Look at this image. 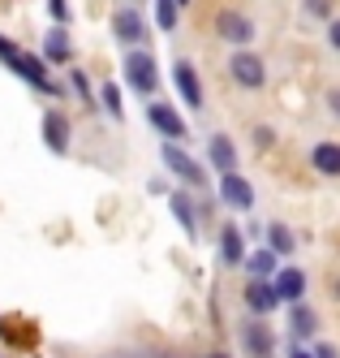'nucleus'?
I'll return each instance as SVG.
<instances>
[{"label":"nucleus","mask_w":340,"mask_h":358,"mask_svg":"<svg viewBox=\"0 0 340 358\" xmlns=\"http://www.w3.org/2000/svg\"><path fill=\"white\" fill-rule=\"evenodd\" d=\"M310 169L319 177H340V143H315L310 147Z\"/></svg>","instance_id":"nucleus-17"},{"label":"nucleus","mask_w":340,"mask_h":358,"mask_svg":"<svg viewBox=\"0 0 340 358\" xmlns=\"http://www.w3.org/2000/svg\"><path fill=\"white\" fill-rule=\"evenodd\" d=\"M43 147L52 151V156H65V151H69V121L57 108L43 113Z\"/></svg>","instance_id":"nucleus-13"},{"label":"nucleus","mask_w":340,"mask_h":358,"mask_svg":"<svg viewBox=\"0 0 340 358\" xmlns=\"http://www.w3.org/2000/svg\"><path fill=\"white\" fill-rule=\"evenodd\" d=\"M228 78L246 91H258V87H267V61L258 52H250V48H237L228 57Z\"/></svg>","instance_id":"nucleus-4"},{"label":"nucleus","mask_w":340,"mask_h":358,"mask_svg":"<svg viewBox=\"0 0 340 358\" xmlns=\"http://www.w3.org/2000/svg\"><path fill=\"white\" fill-rule=\"evenodd\" d=\"M246 272H250V280H272L276 272H280V259L267 250V246H258V250H250L246 255V264H242Z\"/></svg>","instance_id":"nucleus-21"},{"label":"nucleus","mask_w":340,"mask_h":358,"mask_svg":"<svg viewBox=\"0 0 340 358\" xmlns=\"http://www.w3.org/2000/svg\"><path fill=\"white\" fill-rule=\"evenodd\" d=\"M315 358H340V350H336V345H327V341H323V345H315Z\"/></svg>","instance_id":"nucleus-29"},{"label":"nucleus","mask_w":340,"mask_h":358,"mask_svg":"<svg viewBox=\"0 0 340 358\" xmlns=\"http://www.w3.org/2000/svg\"><path fill=\"white\" fill-rule=\"evenodd\" d=\"M246 306H250V320H267L276 306H280V294L272 280H246Z\"/></svg>","instance_id":"nucleus-8"},{"label":"nucleus","mask_w":340,"mask_h":358,"mask_svg":"<svg viewBox=\"0 0 340 358\" xmlns=\"http://www.w3.org/2000/svg\"><path fill=\"white\" fill-rule=\"evenodd\" d=\"M263 238H267L263 246L276 255V259H284V255H293V250H297V238H293V229L284 224V220H272V224L263 229Z\"/></svg>","instance_id":"nucleus-18"},{"label":"nucleus","mask_w":340,"mask_h":358,"mask_svg":"<svg viewBox=\"0 0 340 358\" xmlns=\"http://www.w3.org/2000/svg\"><path fill=\"white\" fill-rule=\"evenodd\" d=\"M129 5H134V0H129Z\"/></svg>","instance_id":"nucleus-34"},{"label":"nucleus","mask_w":340,"mask_h":358,"mask_svg":"<svg viewBox=\"0 0 340 358\" xmlns=\"http://www.w3.org/2000/svg\"><path fill=\"white\" fill-rule=\"evenodd\" d=\"M69 87H73V95L82 99V104L95 108V91H91V83H87V73H82V69H73V73H69Z\"/></svg>","instance_id":"nucleus-24"},{"label":"nucleus","mask_w":340,"mask_h":358,"mask_svg":"<svg viewBox=\"0 0 340 358\" xmlns=\"http://www.w3.org/2000/svg\"><path fill=\"white\" fill-rule=\"evenodd\" d=\"M272 285H276V294H280L284 306H289V302H302V298H306V272H302V268H280V272L272 276Z\"/></svg>","instance_id":"nucleus-14"},{"label":"nucleus","mask_w":340,"mask_h":358,"mask_svg":"<svg viewBox=\"0 0 340 358\" xmlns=\"http://www.w3.org/2000/svg\"><path fill=\"white\" fill-rule=\"evenodd\" d=\"M327 43L340 52V17H332V22H327Z\"/></svg>","instance_id":"nucleus-27"},{"label":"nucleus","mask_w":340,"mask_h":358,"mask_svg":"<svg viewBox=\"0 0 340 358\" xmlns=\"http://www.w3.org/2000/svg\"><path fill=\"white\" fill-rule=\"evenodd\" d=\"M172 87H177V95L186 99L190 108H202V83H198V69L190 61H177L172 65Z\"/></svg>","instance_id":"nucleus-11"},{"label":"nucleus","mask_w":340,"mask_h":358,"mask_svg":"<svg viewBox=\"0 0 340 358\" xmlns=\"http://www.w3.org/2000/svg\"><path fill=\"white\" fill-rule=\"evenodd\" d=\"M302 9H306L310 17H319V22H332V17H336L332 0H302Z\"/></svg>","instance_id":"nucleus-25"},{"label":"nucleus","mask_w":340,"mask_h":358,"mask_svg":"<svg viewBox=\"0 0 340 358\" xmlns=\"http://www.w3.org/2000/svg\"><path fill=\"white\" fill-rule=\"evenodd\" d=\"M168 212L181 220V229H186L190 238H198V212H194V199H190L186 190H172V194H168Z\"/></svg>","instance_id":"nucleus-20"},{"label":"nucleus","mask_w":340,"mask_h":358,"mask_svg":"<svg viewBox=\"0 0 340 358\" xmlns=\"http://www.w3.org/2000/svg\"><path fill=\"white\" fill-rule=\"evenodd\" d=\"M121 69H125L129 91H138V95H155V87H160V65H155V57L147 52V48H129L125 61H121Z\"/></svg>","instance_id":"nucleus-2"},{"label":"nucleus","mask_w":340,"mask_h":358,"mask_svg":"<svg viewBox=\"0 0 340 358\" xmlns=\"http://www.w3.org/2000/svg\"><path fill=\"white\" fill-rule=\"evenodd\" d=\"M220 259L228 268H242L246 264V229H237V224H224L220 229Z\"/></svg>","instance_id":"nucleus-15"},{"label":"nucleus","mask_w":340,"mask_h":358,"mask_svg":"<svg viewBox=\"0 0 340 358\" xmlns=\"http://www.w3.org/2000/svg\"><path fill=\"white\" fill-rule=\"evenodd\" d=\"M112 35L125 43V52L129 48H142V39H147V27H142V13L129 5V9H117L112 13Z\"/></svg>","instance_id":"nucleus-9"},{"label":"nucleus","mask_w":340,"mask_h":358,"mask_svg":"<svg viewBox=\"0 0 340 358\" xmlns=\"http://www.w3.org/2000/svg\"><path fill=\"white\" fill-rule=\"evenodd\" d=\"M336 298H340V276H336Z\"/></svg>","instance_id":"nucleus-32"},{"label":"nucleus","mask_w":340,"mask_h":358,"mask_svg":"<svg viewBox=\"0 0 340 358\" xmlns=\"http://www.w3.org/2000/svg\"><path fill=\"white\" fill-rule=\"evenodd\" d=\"M177 22H181L177 0H155V27H160V31H177Z\"/></svg>","instance_id":"nucleus-23"},{"label":"nucleus","mask_w":340,"mask_h":358,"mask_svg":"<svg viewBox=\"0 0 340 358\" xmlns=\"http://www.w3.org/2000/svg\"><path fill=\"white\" fill-rule=\"evenodd\" d=\"M186 5H190V0H177V9H186Z\"/></svg>","instance_id":"nucleus-31"},{"label":"nucleus","mask_w":340,"mask_h":358,"mask_svg":"<svg viewBox=\"0 0 340 358\" xmlns=\"http://www.w3.org/2000/svg\"><path fill=\"white\" fill-rule=\"evenodd\" d=\"M73 48H69V31L65 27H52L43 35V65H69Z\"/></svg>","instance_id":"nucleus-16"},{"label":"nucleus","mask_w":340,"mask_h":358,"mask_svg":"<svg viewBox=\"0 0 340 358\" xmlns=\"http://www.w3.org/2000/svg\"><path fill=\"white\" fill-rule=\"evenodd\" d=\"M99 104H103V113H108L112 121L125 117V99H121V87H117V83H103V87H99Z\"/></svg>","instance_id":"nucleus-22"},{"label":"nucleus","mask_w":340,"mask_h":358,"mask_svg":"<svg viewBox=\"0 0 340 358\" xmlns=\"http://www.w3.org/2000/svg\"><path fill=\"white\" fill-rule=\"evenodd\" d=\"M160 160H164V169H168L172 177H181L186 186H194V190H202V186H207V169L190 156L186 147H177V143H160Z\"/></svg>","instance_id":"nucleus-3"},{"label":"nucleus","mask_w":340,"mask_h":358,"mask_svg":"<svg viewBox=\"0 0 340 358\" xmlns=\"http://www.w3.org/2000/svg\"><path fill=\"white\" fill-rule=\"evenodd\" d=\"M289 358H315V350H306L302 341H293V345H289Z\"/></svg>","instance_id":"nucleus-28"},{"label":"nucleus","mask_w":340,"mask_h":358,"mask_svg":"<svg viewBox=\"0 0 340 358\" xmlns=\"http://www.w3.org/2000/svg\"><path fill=\"white\" fill-rule=\"evenodd\" d=\"M207 164H212L220 177L237 173V147H232L228 134H212V138H207Z\"/></svg>","instance_id":"nucleus-12"},{"label":"nucleus","mask_w":340,"mask_h":358,"mask_svg":"<svg viewBox=\"0 0 340 358\" xmlns=\"http://www.w3.org/2000/svg\"><path fill=\"white\" fill-rule=\"evenodd\" d=\"M147 121L155 125V130H160V138L164 143H186L190 138V130H186V121H181V113L172 108V104H160V99H151L147 104Z\"/></svg>","instance_id":"nucleus-5"},{"label":"nucleus","mask_w":340,"mask_h":358,"mask_svg":"<svg viewBox=\"0 0 340 358\" xmlns=\"http://www.w3.org/2000/svg\"><path fill=\"white\" fill-rule=\"evenodd\" d=\"M276 143V130H267V125H258L254 130V147H272Z\"/></svg>","instance_id":"nucleus-26"},{"label":"nucleus","mask_w":340,"mask_h":358,"mask_svg":"<svg viewBox=\"0 0 340 358\" xmlns=\"http://www.w3.org/2000/svg\"><path fill=\"white\" fill-rule=\"evenodd\" d=\"M212 358H224V354H212Z\"/></svg>","instance_id":"nucleus-33"},{"label":"nucleus","mask_w":340,"mask_h":358,"mask_svg":"<svg viewBox=\"0 0 340 358\" xmlns=\"http://www.w3.org/2000/svg\"><path fill=\"white\" fill-rule=\"evenodd\" d=\"M216 35L224 39V43H232V52H237V48H246L254 35H258V27L246 17V13H232V9H220L216 13Z\"/></svg>","instance_id":"nucleus-6"},{"label":"nucleus","mask_w":340,"mask_h":358,"mask_svg":"<svg viewBox=\"0 0 340 358\" xmlns=\"http://www.w3.org/2000/svg\"><path fill=\"white\" fill-rule=\"evenodd\" d=\"M289 328L297 341H310L319 332V315L310 311V302H289Z\"/></svg>","instance_id":"nucleus-19"},{"label":"nucleus","mask_w":340,"mask_h":358,"mask_svg":"<svg viewBox=\"0 0 340 358\" xmlns=\"http://www.w3.org/2000/svg\"><path fill=\"white\" fill-rule=\"evenodd\" d=\"M327 108H332V113L340 117V91H327Z\"/></svg>","instance_id":"nucleus-30"},{"label":"nucleus","mask_w":340,"mask_h":358,"mask_svg":"<svg viewBox=\"0 0 340 358\" xmlns=\"http://www.w3.org/2000/svg\"><path fill=\"white\" fill-rule=\"evenodd\" d=\"M0 61H5L17 78L26 83V87H35V91H43V95H57V83L47 78V65H43V57H31V52H22V48L13 43V39H5L0 35Z\"/></svg>","instance_id":"nucleus-1"},{"label":"nucleus","mask_w":340,"mask_h":358,"mask_svg":"<svg viewBox=\"0 0 340 358\" xmlns=\"http://www.w3.org/2000/svg\"><path fill=\"white\" fill-rule=\"evenodd\" d=\"M220 203H228L232 212H250L254 208V186L242 173H224L220 177Z\"/></svg>","instance_id":"nucleus-10"},{"label":"nucleus","mask_w":340,"mask_h":358,"mask_svg":"<svg viewBox=\"0 0 340 358\" xmlns=\"http://www.w3.org/2000/svg\"><path fill=\"white\" fill-rule=\"evenodd\" d=\"M242 350H246V358H272V354H276L272 328H267L263 320H246V324H242Z\"/></svg>","instance_id":"nucleus-7"}]
</instances>
